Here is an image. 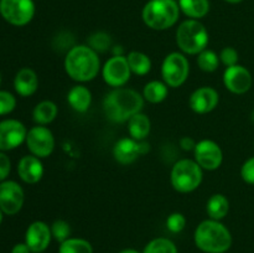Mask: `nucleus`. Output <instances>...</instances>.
<instances>
[{"mask_svg":"<svg viewBox=\"0 0 254 253\" xmlns=\"http://www.w3.org/2000/svg\"><path fill=\"white\" fill-rule=\"evenodd\" d=\"M16 107V98L7 91H0V116L10 114Z\"/></svg>","mask_w":254,"mask_h":253,"instance_id":"33","label":"nucleus"},{"mask_svg":"<svg viewBox=\"0 0 254 253\" xmlns=\"http://www.w3.org/2000/svg\"><path fill=\"white\" fill-rule=\"evenodd\" d=\"M128 133L135 140H145L151 130V122L146 114L143 112L136 113L135 116L131 117L128 122Z\"/></svg>","mask_w":254,"mask_h":253,"instance_id":"21","label":"nucleus"},{"mask_svg":"<svg viewBox=\"0 0 254 253\" xmlns=\"http://www.w3.org/2000/svg\"><path fill=\"white\" fill-rule=\"evenodd\" d=\"M34 0H0V15L14 26H25L35 16Z\"/></svg>","mask_w":254,"mask_h":253,"instance_id":"8","label":"nucleus"},{"mask_svg":"<svg viewBox=\"0 0 254 253\" xmlns=\"http://www.w3.org/2000/svg\"><path fill=\"white\" fill-rule=\"evenodd\" d=\"M25 143L30 154L40 159L49 158L54 153L56 145L54 133L46 126H37V124L27 130Z\"/></svg>","mask_w":254,"mask_h":253,"instance_id":"9","label":"nucleus"},{"mask_svg":"<svg viewBox=\"0 0 254 253\" xmlns=\"http://www.w3.org/2000/svg\"><path fill=\"white\" fill-rule=\"evenodd\" d=\"M11 171V161L5 151H0V183L6 180Z\"/></svg>","mask_w":254,"mask_h":253,"instance_id":"36","label":"nucleus"},{"mask_svg":"<svg viewBox=\"0 0 254 253\" xmlns=\"http://www.w3.org/2000/svg\"><path fill=\"white\" fill-rule=\"evenodd\" d=\"M50 227H51L52 238L59 243L64 242L71 237V226L66 220H62V218L55 220Z\"/></svg>","mask_w":254,"mask_h":253,"instance_id":"31","label":"nucleus"},{"mask_svg":"<svg viewBox=\"0 0 254 253\" xmlns=\"http://www.w3.org/2000/svg\"><path fill=\"white\" fill-rule=\"evenodd\" d=\"M129 67L133 74L136 76H145L151 71L153 62L146 54L141 51H130L127 56Z\"/></svg>","mask_w":254,"mask_h":253,"instance_id":"26","label":"nucleus"},{"mask_svg":"<svg viewBox=\"0 0 254 253\" xmlns=\"http://www.w3.org/2000/svg\"><path fill=\"white\" fill-rule=\"evenodd\" d=\"M118 253H143V252H139V251L135 250V248H124V250H122L121 252Z\"/></svg>","mask_w":254,"mask_h":253,"instance_id":"39","label":"nucleus"},{"mask_svg":"<svg viewBox=\"0 0 254 253\" xmlns=\"http://www.w3.org/2000/svg\"><path fill=\"white\" fill-rule=\"evenodd\" d=\"M64 68L67 76L78 83L93 81L102 69L98 52L88 45H74L66 52Z\"/></svg>","mask_w":254,"mask_h":253,"instance_id":"2","label":"nucleus"},{"mask_svg":"<svg viewBox=\"0 0 254 253\" xmlns=\"http://www.w3.org/2000/svg\"><path fill=\"white\" fill-rule=\"evenodd\" d=\"M0 84H1V73H0Z\"/></svg>","mask_w":254,"mask_h":253,"instance_id":"43","label":"nucleus"},{"mask_svg":"<svg viewBox=\"0 0 254 253\" xmlns=\"http://www.w3.org/2000/svg\"><path fill=\"white\" fill-rule=\"evenodd\" d=\"M203 180V169L195 159H180L170 171V183L175 191L180 193L193 192L200 188Z\"/></svg>","mask_w":254,"mask_h":253,"instance_id":"6","label":"nucleus"},{"mask_svg":"<svg viewBox=\"0 0 254 253\" xmlns=\"http://www.w3.org/2000/svg\"><path fill=\"white\" fill-rule=\"evenodd\" d=\"M220 103V94L217 89L210 86L196 88L189 98V106L196 114H207L215 111Z\"/></svg>","mask_w":254,"mask_h":253,"instance_id":"16","label":"nucleus"},{"mask_svg":"<svg viewBox=\"0 0 254 253\" xmlns=\"http://www.w3.org/2000/svg\"><path fill=\"white\" fill-rule=\"evenodd\" d=\"M206 212L208 218L221 221L230 212V201L223 193H213L206 202Z\"/></svg>","mask_w":254,"mask_h":253,"instance_id":"23","label":"nucleus"},{"mask_svg":"<svg viewBox=\"0 0 254 253\" xmlns=\"http://www.w3.org/2000/svg\"><path fill=\"white\" fill-rule=\"evenodd\" d=\"M67 102L74 112L86 113L92 104L91 89L82 83L76 84L67 93Z\"/></svg>","mask_w":254,"mask_h":253,"instance_id":"20","label":"nucleus"},{"mask_svg":"<svg viewBox=\"0 0 254 253\" xmlns=\"http://www.w3.org/2000/svg\"><path fill=\"white\" fill-rule=\"evenodd\" d=\"M251 121H252L254 123V109L252 111V113H251Z\"/></svg>","mask_w":254,"mask_h":253,"instance_id":"42","label":"nucleus"},{"mask_svg":"<svg viewBox=\"0 0 254 253\" xmlns=\"http://www.w3.org/2000/svg\"><path fill=\"white\" fill-rule=\"evenodd\" d=\"M193 159L203 169V171H215L222 165L223 151L220 144L212 139H202L196 143L193 149Z\"/></svg>","mask_w":254,"mask_h":253,"instance_id":"11","label":"nucleus"},{"mask_svg":"<svg viewBox=\"0 0 254 253\" xmlns=\"http://www.w3.org/2000/svg\"><path fill=\"white\" fill-rule=\"evenodd\" d=\"M223 1L228 2V4H240V2H242L243 0H223Z\"/></svg>","mask_w":254,"mask_h":253,"instance_id":"40","label":"nucleus"},{"mask_svg":"<svg viewBox=\"0 0 254 253\" xmlns=\"http://www.w3.org/2000/svg\"><path fill=\"white\" fill-rule=\"evenodd\" d=\"M27 129L17 119H4L0 122V151L16 149L25 143Z\"/></svg>","mask_w":254,"mask_h":253,"instance_id":"14","label":"nucleus"},{"mask_svg":"<svg viewBox=\"0 0 254 253\" xmlns=\"http://www.w3.org/2000/svg\"><path fill=\"white\" fill-rule=\"evenodd\" d=\"M2 218H4V212H2L1 208H0V225H1L2 222Z\"/></svg>","mask_w":254,"mask_h":253,"instance_id":"41","label":"nucleus"},{"mask_svg":"<svg viewBox=\"0 0 254 253\" xmlns=\"http://www.w3.org/2000/svg\"><path fill=\"white\" fill-rule=\"evenodd\" d=\"M59 114V107L55 102L45 99L39 102L32 111V119L37 126H47L56 119Z\"/></svg>","mask_w":254,"mask_h":253,"instance_id":"22","label":"nucleus"},{"mask_svg":"<svg viewBox=\"0 0 254 253\" xmlns=\"http://www.w3.org/2000/svg\"><path fill=\"white\" fill-rule=\"evenodd\" d=\"M178 4L180 11L184 12L189 19L200 20L210 11L208 0H179Z\"/></svg>","mask_w":254,"mask_h":253,"instance_id":"24","label":"nucleus"},{"mask_svg":"<svg viewBox=\"0 0 254 253\" xmlns=\"http://www.w3.org/2000/svg\"><path fill=\"white\" fill-rule=\"evenodd\" d=\"M160 72L163 81L168 87L179 88L188 81L190 74V62L183 52H170L163 60Z\"/></svg>","mask_w":254,"mask_h":253,"instance_id":"7","label":"nucleus"},{"mask_svg":"<svg viewBox=\"0 0 254 253\" xmlns=\"http://www.w3.org/2000/svg\"><path fill=\"white\" fill-rule=\"evenodd\" d=\"M52 240L51 227L44 221H34L25 232V243L32 253L45 252Z\"/></svg>","mask_w":254,"mask_h":253,"instance_id":"17","label":"nucleus"},{"mask_svg":"<svg viewBox=\"0 0 254 253\" xmlns=\"http://www.w3.org/2000/svg\"><path fill=\"white\" fill-rule=\"evenodd\" d=\"M102 78L112 88L126 87L131 77L130 67H129L127 56H112L104 62L101 69Z\"/></svg>","mask_w":254,"mask_h":253,"instance_id":"10","label":"nucleus"},{"mask_svg":"<svg viewBox=\"0 0 254 253\" xmlns=\"http://www.w3.org/2000/svg\"><path fill=\"white\" fill-rule=\"evenodd\" d=\"M25 202L24 189L14 180L0 183V208L4 215L14 216L21 211Z\"/></svg>","mask_w":254,"mask_h":253,"instance_id":"13","label":"nucleus"},{"mask_svg":"<svg viewBox=\"0 0 254 253\" xmlns=\"http://www.w3.org/2000/svg\"><path fill=\"white\" fill-rule=\"evenodd\" d=\"M241 178L245 183L254 185V156H251L243 163L241 168Z\"/></svg>","mask_w":254,"mask_h":253,"instance_id":"35","label":"nucleus"},{"mask_svg":"<svg viewBox=\"0 0 254 253\" xmlns=\"http://www.w3.org/2000/svg\"><path fill=\"white\" fill-rule=\"evenodd\" d=\"M143 94L128 87L113 88L104 96L102 107L104 116L113 123H127L136 113L143 112Z\"/></svg>","mask_w":254,"mask_h":253,"instance_id":"1","label":"nucleus"},{"mask_svg":"<svg viewBox=\"0 0 254 253\" xmlns=\"http://www.w3.org/2000/svg\"><path fill=\"white\" fill-rule=\"evenodd\" d=\"M88 46L98 54H104L112 49V37L106 31H96L88 37Z\"/></svg>","mask_w":254,"mask_h":253,"instance_id":"30","label":"nucleus"},{"mask_svg":"<svg viewBox=\"0 0 254 253\" xmlns=\"http://www.w3.org/2000/svg\"><path fill=\"white\" fill-rule=\"evenodd\" d=\"M220 63V56L213 50L205 49L197 55V66L203 72L212 73V72L217 71Z\"/></svg>","mask_w":254,"mask_h":253,"instance_id":"28","label":"nucleus"},{"mask_svg":"<svg viewBox=\"0 0 254 253\" xmlns=\"http://www.w3.org/2000/svg\"><path fill=\"white\" fill-rule=\"evenodd\" d=\"M11 253H32V252L26 243L21 242V243H16V245L11 248Z\"/></svg>","mask_w":254,"mask_h":253,"instance_id":"38","label":"nucleus"},{"mask_svg":"<svg viewBox=\"0 0 254 253\" xmlns=\"http://www.w3.org/2000/svg\"><path fill=\"white\" fill-rule=\"evenodd\" d=\"M223 86L233 94H245L252 88L253 78L250 69L242 64L226 67L222 76Z\"/></svg>","mask_w":254,"mask_h":253,"instance_id":"15","label":"nucleus"},{"mask_svg":"<svg viewBox=\"0 0 254 253\" xmlns=\"http://www.w3.org/2000/svg\"><path fill=\"white\" fill-rule=\"evenodd\" d=\"M220 56L221 63L225 64L226 67L235 66V64H238V60H240V55H238V51L235 49V47H223L221 50V52L218 54Z\"/></svg>","mask_w":254,"mask_h":253,"instance_id":"34","label":"nucleus"},{"mask_svg":"<svg viewBox=\"0 0 254 253\" xmlns=\"http://www.w3.org/2000/svg\"><path fill=\"white\" fill-rule=\"evenodd\" d=\"M176 45L180 52L185 55L197 56L201 51L207 49L210 35L200 20L188 19L181 22L176 29Z\"/></svg>","mask_w":254,"mask_h":253,"instance_id":"5","label":"nucleus"},{"mask_svg":"<svg viewBox=\"0 0 254 253\" xmlns=\"http://www.w3.org/2000/svg\"><path fill=\"white\" fill-rule=\"evenodd\" d=\"M193 242L203 253H226L232 247L233 238L227 226L221 221L207 218L196 227Z\"/></svg>","mask_w":254,"mask_h":253,"instance_id":"3","label":"nucleus"},{"mask_svg":"<svg viewBox=\"0 0 254 253\" xmlns=\"http://www.w3.org/2000/svg\"><path fill=\"white\" fill-rule=\"evenodd\" d=\"M180 12L176 0H149L141 10V19L149 29L164 31L178 22Z\"/></svg>","mask_w":254,"mask_h":253,"instance_id":"4","label":"nucleus"},{"mask_svg":"<svg viewBox=\"0 0 254 253\" xmlns=\"http://www.w3.org/2000/svg\"><path fill=\"white\" fill-rule=\"evenodd\" d=\"M143 97L146 102L151 104H159L168 98L169 87L164 81H153L148 82L143 88Z\"/></svg>","mask_w":254,"mask_h":253,"instance_id":"25","label":"nucleus"},{"mask_svg":"<svg viewBox=\"0 0 254 253\" xmlns=\"http://www.w3.org/2000/svg\"><path fill=\"white\" fill-rule=\"evenodd\" d=\"M40 253H44V252H40Z\"/></svg>","mask_w":254,"mask_h":253,"instance_id":"44","label":"nucleus"},{"mask_svg":"<svg viewBox=\"0 0 254 253\" xmlns=\"http://www.w3.org/2000/svg\"><path fill=\"white\" fill-rule=\"evenodd\" d=\"M196 143H197V141L193 138H191V136H183V138L179 140V145H180V148L183 149L184 151H193Z\"/></svg>","mask_w":254,"mask_h":253,"instance_id":"37","label":"nucleus"},{"mask_svg":"<svg viewBox=\"0 0 254 253\" xmlns=\"http://www.w3.org/2000/svg\"><path fill=\"white\" fill-rule=\"evenodd\" d=\"M186 217L181 212H173L166 218V228L171 233H180L186 227Z\"/></svg>","mask_w":254,"mask_h":253,"instance_id":"32","label":"nucleus"},{"mask_svg":"<svg viewBox=\"0 0 254 253\" xmlns=\"http://www.w3.org/2000/svg\"><path fill=\"white\" fill-rule=\"evenodd\" d=\"M14 88L20 97H31L36 93L39 88V77L36 72L30 67L19 69L15 74Z\"/></svg>","mask_w":254,"mask_h":253,"instance_id":"19","label":"nucleus"},{"mask_svg":"<svg viewBox=\"0 0 254 253\" xmlns=\"http://www.w3.org/2000/svg\"><path fill=\"white\" fill-rule=\"evenodd\" d=\"M17 174L25 184L34 185V184L41 181L42 176H44V164H42L41 159L32 154L25 155L17 163Z\"/></svg>","mask_w":254,"mask_h":253,"instance_id":"18","label":"nucleus"},{"mask_svg":"<svg viewBox=\"0 0 254 253\" xmlns=\"http://www.w3.org/2000/svg\"><path fill=\"white\" fill-rule=\"evenodd\" d=\"M150 150V145L145 140H135L131 136H124L116 141L113 146V158L121 165H130L143 154Z\"/></svg>","mask_w":254,"mask_h":253,"instance_id":"12","label":"nucleus"},{"mask_svg":"<svg viewBox=\"0 0 254 253\" xmlns=\"http://www.w3.org/2000/svg\"><path fill=\"white\" fill-rule=\"evenodd\" d=\"M59 253H93V246L84 238L69 237L60 243Z\"/></svg>","mask_w":254,"mask_h":253,"instance_id":"27","label":"nucleus"},{"mask_svg":"<svg viewBox=\"0 0 254 253\" xmlns=\"http://www.w3.org/2000/svg\"><path fill=\"white\" fill-rule=\"evenodd\" d=\"M143 253H179L178 247L166 237H156L144 247Z\"/></svg>","mask_w":254,"mask_h":253,"instance_id":"29","label":"nucleus"}]
</instances>
